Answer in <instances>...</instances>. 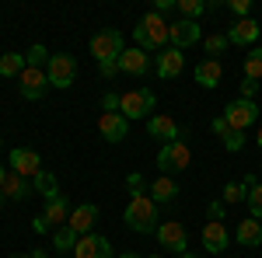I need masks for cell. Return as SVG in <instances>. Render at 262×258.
I'll list each match as a JSON object with an SVG mask.
<instances>
[{"mask_svg": "<svg viewBox=\"0 0 262 258\" xmlns=\"http://www.w3.org/2000/svg\"><path fill=\"white\" fill-rule=\"evenodd\" d=\"M133 39H137V49H143V53H164V45L171 42V25L164 21L161 11H150L137 25Z\"/></svg>", "mask_w": 262, "mask_h": 258, "instance_id": "obj_1", "label": "cell"}, {"mask_svg": "<svg viewBox=\"0 0 262 258\" xmlns=\"http://www.w3.org/2000/svg\"><path fill=\"white\" fill-rule=\"evenodd\" d=\"M126 223H129L137 234L158 230V202L147 196V192H133L129 202H126Z\"/></svg>", "mask_w": 262, "mask_h": 258, "instance_id": "obj_2", "label": "cell"}, {"mask_svg": "<svg viewBox=\"0 0 262 258\" xmlns=\"http://www.w3.org/2000/svg\"><path fill=\"white\" fill-rule=\"evenodd\" d=\"M126 53V45H122V35L116 28H101L98 35L91 39V56L98 66H119V56Z\"/></svg>", "mask_w": 262, "mask_h": 258, "instance_id": "obj_3", "label": "cell"}, {"mask_svg": "<svg viewBox=\"0 0 262 258\" xmlns=\"http://www.w3.org/2000/svg\"><path fill=\"white\" fill-rule=\"evenodd\" d=\"M154 105H158V98H154V91H150V87H133V91L119 95V112L129 122H133V119H150Z\"/></svg>", "mask_w": 262, "mask_h": 258, "instance_id": "obj_4", "label": "cell"}, {"mask_svg": "<svg viewBox=\"0 0 262 258\" xmlns=\"http://www.w3.org/2000/svg\"><path fill=\"white\" fill-rule=\"evenodd\" d=\"M189 164H192V150H189L182 139L164 143L161 150H158V168H161V175H182Z\"/></svg>", "mask_w": 262, "mask_h": 258, "instance_id": "obj_5", "label": "cell"}, {"mask_svg": "<svg viewBox=\"0 0 262 258\" xmlns=\"http://www.w3.org/2000/svg\"><path fill=\"white\" fill-rule=\"evenodd\" d=\"M46 77H49V87H60V91H67V87L77 80V60H74L70 53H56V56H49Z\"/></svg>", "mask_w": 262, "mask_h": 258, "instance_id": "obj_6", "label": "cell"}, {"mask_svg": "<svg viewBox=\"0 0 262 258\" xmlns=\"http://www.w3.org/2000/svg\"><path fill=\"white\" fill-rule=\"evenodd\" d=\"M255 119H259V105H255V101L238 98V101H227V108H224V122H227L234 133H245Z\"/></svg>", "mask_w": 262, "mask_h": 258, "instance_id": "obj_7", "label": "cell"}, {"mask_svg": "<svg viewBox=\"0 0 262 258\" xmlns=\"http://www.w3.org/2000/svg\"><path fill=\"white\" fill-rule=\"evenodd\" d=\"M158 241H161L164 251H189V234H185V227H182L179 220H168V223H158Z\"/></svg>", "mask_w": 262, "mask_h": 258, "instance_id": "obj_8", "label": "cell"}, {"mask_svg": "<svg viewBox=\"0 0 262 258\" xmlns=\"http://www.w3.org/2000/svg\"><path fill=\"white\" fill-rule=\"evenodd\" d=\"M11 168H14V175H21V178H39L42 171V157L35 154V150H28V147H14L11 150Z\"/></svg>", "mask_w": 262, "mask_h": 258, "instance_id": "obj_9", "label": "cell"}, {"mask_svg": "<svg viewBox=\"0 0 262 258\" xmlns=\"http://www.w3.org/2000/svg\"><path fill=\"white\" fill-rule=\"evenodd\" d=\"M18 87L28 101H39L46 95V87H49V77H46L42 66H25V74L18 77Z\"/></svg>", "mask_w": 262, "mask_h": 258, "instance_id": "obj_10", "label": "cell"}, {"mask_svg": "<svg viewBox=\"0 0 262 258\" xmlns=\"http://www.w3.org/2000/svg\"><path fill=\"white\" fill-rule=\"evenodd\" d=\"M98 133L108 139V143H122V139H126V133H129V119H126L122 112H101Z\"/></svg>", "mask_w": 262, "mask_h": 258, "instance_id": "obj_11", "label": "cell"}, {"mask_svg": "<svg viewBox=\"0 0 262 258\" xmlns=\"http://www.w3.org/2000/svg\"><path fill=\"white\" fill-rule=\"evenodd\" d=\"M227 244H231V230L224 227V220H210L203 227V248L210 255H221V251H227Z\"/></svg>", "mask_w": 262, "mask_h": 258, "instance_id": "obj_12", "label": "cell"}, {"mask_svg": "<svg viewBox=\"0 0 262 258\" xmlns=\"http://www.w3.org/2000/svg\"><path fill=\"white\" fill-rule=\"evenodd\" d=\"M196 42H203V32L196 21H171V49H189V45H196Z\"/></svg>", "mask_w": 262, "mask_h": 258, "instance_id": "obj_13", "label": "cell"}, {"mask_svg": "<svg viewBox=\"0 0 262 258\" xmlns=\"http://www.w3.org/2000/svg\"><path fill=\"white\" fill-rule=\"evenodd\" d=\"M74 258H112V244L101 234H84L74 248Z\"/></svg>", "mask_w": 262, "mask_h": 258, "instance_id": "obj_14", "label": "cell"}, {"mask_svg": "<svg viewBox=\"0 0 262 258\" xmlns=\"http://www.w3.org/2000/svg\"><path fill=\"white\" fill-rule=\"evenodd\" d=\"M95 220H98V206H95V202H84V206H77V209H70V220H67V227H70L77 238H84V234H91Z\"/></svg>", "mask_w": 262, "mask_h": 258, "instance_id": "obj_15", "label": "cell"}, {"mask_svg": "<svg viewBox=\"0 0 262 258\" xmlns=\"http://www.w3.org/2000/svg\"><path fill=\"white\" fill-rule=\"evenodd\" d=\"M259 35H262V25L252 21V18H242V21H234V25L227 28V42H231V45H252Z\"/></svg>", "mask_w": 262, "mask_h": 258, "instance_id": "obj_16", "label": "cell"}, {"mask_svg": "<svg viewBox=\"0 0 262 258\" xmlns=\"http://www.w3.org/2000/svg\"><path fill=\"white\" fill-rule=\"evenodd\" d=\"M150 70V53L143 49H126L119 56V74H129V77H143Z\"/></svg>", "mask_w": 262, "mask_h": 258, "instance_id": "obj_17", "label": "cell"}, {"mask_svg": "<svg viewBox=\"0 0 262 258\" xmlns=\"http://www.w3.org/2000/svg\"><path fill=\"white\" fill-rule=\"evenodd\" d=\"M147 133L154 139H164V143H175V139H182V129L175 119H168V115H150L147 119Z\"/></svg>", "mask_w": 262, "mask_h": 258, "instance_id": "obj_18", "label": "cell"}, {"mask_svg": "<svg viewBox=\"0 0 262 258\" xmlns=\"http://www.w3.org/2000/svg\"><path fill=\"white\" fill-rule=\"evenodd\" d=\"M182 66H185V56H182V49H164V53H158V63H154L158 77H164V80L179 77Z\"/></svg>", "mask_w": 262, "mask_h": 258, "instance_id": "obj_19", "label": "cell"}, {"mask_svg": "<svg viewBox=\"0 0 262 258\" xmlns=\"http://www.w3.org/2000/svg\"><path fill=\"white\" fill-rule=\"evenodd\" d=\"M147 196L154 199V202H175V199H179L182 192H179V181L171 178V175H161V178H154V181H150Z\"/></svg>", "mask_w": 262, "mask_h": 258, "instance_id": "obj_20", "label": "cell"}, {"mask_svg": "<svg viewBox=\"0 0 262 258\" xmlns=\"http://www.w3.org/2000/svg\"><path fill=\"white\" fill-rule=\"evenodd\" d=\"M221 77H224L221 60H203L200 66H196V84H200V87H206V91L221 87Z\"/></svg>", "mask_w": 262, "mask_h": 258, "instance_id": "obj_21", "label": "cell"}, {"mask_svg": "<svg viewBox=\"0 0 262 258\" xmlns=\"http://www.w3.org/2000/svg\"><path fill=\"white\" fill-rule=\"evenodd\" d=\"M234 241L242 244V248H262V223L259 220H242L238 223V230H234Z\"/></svg>", "mask_w": 262, "mask_h": 258, "instance_id": "obj_22", "label": "cell"}, {"mask_svg": "<svg viewBox=\"0 0 262 258\" xmlns=\"http://www.w3.org/2000/svg\"><path fill=\"white\" fill-rule=\"evenodd\" d=\"M28 192H32L28 178H21V175H14V171H7V178H4V185H0V196H4V199H28Z\"/></svg>", "mask_w": 262, "mask_h": 258, "instance_id": "obj_23", "label": "cell"}, {"mask_svg": "<svg viewBox=\"0 0 262 258\" xmlns=\"http://www.w3.org/2000/svg\"><path fill=\"white\" fill-rule=\"evenodd\" d=\"M42 217H46V223L49 227H67V196H56L46 202V209H42Z\"/></svg>", "mask_w": 262, "mask_h": 258, "instance_id": "obj_24", "label": "cell"}, {"mask_svg": "<svg viewBox=\"0 0 262 258\" xmlns=\"http://www.w3.org/2000/svg\"><path fill=\"white\" fill-rule=\"evenodd\" d=\"M25 66H28V60L21 53H4L0 56V77H21Z\"/></svg>", "mask_w": 262, "mask_h": 258, "instance_id": "obj_25", "label": "cell"}, {"mask_svg": "<svg viewBox=\"0 0 262 258\" xmlns=\"http://www.w3.org/2000/svg\"><path fill=\"white\" fill-rule=\"evenodd\" d=\"M32 185H35V192H39L46 202L60 196V181H56V175H49V171H42L39 178H32Z\"/></svg>", "mask_w": 262, "mask_h": 258, "instance_id": "obj_26", "label": "cell"}, {"mask_svg": "<svg viewBox=\"0 0 262 258\" xmlns=\"http://www.w3.org/2000/svg\"><path fill=\"white\" fill-rule=\"evenodd\" d=\"M175 7H179V14L185 21H196L206 11V7H213V4H206V0H175Z\"/></svg>", "mask_w": 262, "mask_h": 258, "instance_id": "obj_27", "label": "cell"}, {"mask_svg": "<svg viewBox=\"0 0 262 258\" xmlns=\"http://www.w3.org/2000/svg\"><path fill=\"white\" fill-rule=\"evenodd\" d=\"M248 189H252V185H245V181H227L221 196H224V202H227V206H234V202L248 199Z\"/></svg>", "mask_w": 262, "mask_h": 258, "instance_id": "obj_28", "label": "cell"}, {"mask_svg": "<svg viewBox=\"0 0 262 258\" xmlns=\"http://www.w3.org/2000/svg\"><path fill=\"white\" fill-rule=\"evenodd\" d=\"M245 77L262 80V49H252V53L245 56Z\"/></svg>", "mask_w": 262, "mask_h": 258, "instance_id": "obj_29", "label": "cell"}, {"mask_svg": "<svg viewBox=\"0 0 262 258\" xmlns=\"http://www.w3.org/2000/svg\"><path fill=\"white\" fill-rule=\"evenodd\" d=\"M77 241H81V238H77L70 227H60V230L53 234V244H56L60 251H74V248H77Z\"/></svg>", "mask_w": 262, "mask_h": 258, "instance_id": "obj_30", "label": "cell"}, {"mask_svg": "<svg viewBox=\"0 0 262 258\" xmlns=\"http://www.w3.org/2000/svg\"><path fill=\"white\" fill-rule=\"evenodd\" d=\"M245 202H248V209H252V220H262V185L259 181L248 189V199H245Z\"/></svg>", "mask_w": 262, "mask_h": 258, "instance_id": "obj_31", "label": "cell"}, {"mask_svg": "<svg viewBox=\"0 0 262 258\" xmlns=\"http://www.w3.org/2000/svg\"><path fill=\"white\" fill-rule=\"evenodd\" d=\"M203 45H206L210 60H217V56H221V53L227 49V45H231V42H227V35H206V39H203Z\"/></svg>", "mask_w": 262, "mask_h": 258, "instance_id": "obj_32", "label": "cell"}, {"mask_svg": "<svg viewBox=\"0 0 262 258\" xmlns=\"http://www.w3.org/2000/svg\"><path fill=\"white\" fill-rule=\"evenodd\" d=\"M25 60H28V66H49V53H46V45H32L28 53H25Z\"/></svg>", "mask_w": 262, "mask_h": 258, "instance_id": "obj_33", "label": "cell"}, {"mask_svg": "<svg viewBox=\"0 0 262 258\" xmlns=\"http://www.w3.org/2000/svg\"><path fill=\"white\" fill-rule=\"evenodd\" d=\"M242 147H245V133H234V129H231V133H227V139H224V150L238 154Z\"/></svg>", "mask_w": 262, "mask_h": 258, "instance_id": "obj_34", "label": "cell"}, {"mask_svg": "<svg viewBox=\"0 0 262 258\" xmlns=\"http://www.w3.org/2000/svg\"><path fill=\"white\" fill-rule=\"evenodd\" d=\"M227 11H231V14H238V21H242V18H248L252 4H248V0H227Z\"/></svg>", "mask_w": 262, "mask_h": 258, "instance_id": "obj_35", "label": "cell"}, {"mask_svg": "<svg viewBox=\"0 0 262 258\" xmlns=\"http://www.w3.org/2000/svg\"><path fill=\"white\" fill-rule=\"evenodd\" d=\"M255 91H259V80H248V77H245L242 80V98L252 101V98H255Z\"/></svg>", "mask_w": 262, "mask_h": 258, "instance_id": "obj_36", "label": "cell"}, {"mask_svg": "<svg viewBox=\"0 0 262 258\" xmlns=\"http://www.w3.org/2000/svg\"><path fill=\"white\" fill-rule=\"evenodd\" d=\"M101 108H105V112H119V95H116V91H108V95L101 98Z\"/></svg>", "mask_w": 262, "mask_h": 258, "instance_id": "obj_37", "label": "cell"}, {"mask_svg": "<svg viewBox=\"0 0 262 258\" xmlns=\"http://www.w3.org/2000/svg\"><path fill=\"white\" fill-rule=\"evenodd\" d=\"M213 133H217L221 139H227V133H231V126L224 122V115H221V119H213Z\"/></svg>", "mask_w": 262, "mask_h": 258, "instance_id": "obj_38", "label": "cell"}, {"mask_svg": "<svg viewBox=\"0 0 262 258\" xmlns=\"http://www.w3.org/2000/svg\"><path fill=\"white\" fill-rule=\"evenodd\" d=\"M126 185H129V192H143V175H129Z\"/></svg>", "mask_w": 262, "mask_h": 258, "instance_id": "obj_39", "label": "cell"}, {"mask_svg": "<svg viewBox=\"0 0 262 258\" xmlns=\"http://www.w3.org/2000/svg\"><path fill=\"white\" fill-rule=\"evenodd\" d=\"M32 230H35V234H46V230H49L46 217H35V220H32Z\"/></svg>", "mask_w": 262, "mask_h": 258, "instance_id": "obj_40", "label": "cell"}, {"mask_svg": "<svg viewBox=\"0 0 262 258\" xmlns=\"http://www.w3.org/2000/svg\"><path fill=\"white\" fill-rule=\"evenodd\" d=\"M210 220H224V202H210Z\"/></svg>", "mask_w": 262, "mask_h": 258, "instance_id": "obj_41", "label": "cell"}, {"mask_svg": "<svg viewBox=\"0 0 262 258\" xmlns=\"http://www.w3.org/2000/svg\"><path fill=\"white\" fill-rule=\"evenodd\" d=\"M175 258H200V255H192V251H182V255H175Z\"/></svg>", "mask_w": 262, "mask_h": 258, "instance_id": "obj_42", "label": "cell"}, {"mask_svg": "<svg viewBox=\"0 0 262 258\" xmlns=\"http://www.w3.org/2000/svg\"><path fill=\"white\" fill-rule=\"evenodd\" d=\"M4 178H7V168H4V164H0V185H4Z\"/></svg>", "mask_w": 262, "mask_h": 258, "instance_id": "obj_43", "label": "cell"}, {"mask_svg": "<svg viewBox=\"0 0 262 258\" xmlns=\"http://www.w3.org/2000/svg\"><path fill=\"white\" fill-rule=\"evenodd\" d=\"M255 143H259V150H262V126H259V133H255Z\"/></svg>", "mask_w": 262, "mask_h": 258, "instance_id": "obj_44", "label": "cell"}, {"mask_svg": "<svg viewBox=\"0 0 262 258\" xmlns=\"http://www.w3.org/2000/svg\"><path fill=\"white\" fill-rule=\"evenodd\" d=\"M32 258H46V251H32Z\"/></svg>", "mask_w": 262, "mask_h": 258, "instance_id": "obj_45", "label": "cell"}, {"mask_svg": "<svg viewBox=\"0 0 262 258\" xmlns=\"http://www.w3.org/2000/svg\"><path fill=\"white\" fill-rule=\"evenodd\" d=\"M11 258H32V255H11Z\"/></svg>", "mask_w": 262, "mask_h": 258, "instance_id": "obj_46", "label": "cell"}, {"mask_svg": "<svg viewBox=\"0 0 262 258\" xmlns=\"http://www.w3.org/2000/svg\"><path fill=\"white\" fill-rule=\"evenodd\" d=\"M122 258H140V255H122Z\"/></svg>", "mask_w": 262, "mask_h": 258, "instance_id": "obj_47", "label": "cell"}, {"mask_svg": "<svg viewBox=\"0 0 262 258\" xmlns=\"http://www.w3.org/2000/svg\"><path fill=\"white\" fill-rule=\"evenodd\" d=\"M147 258H164V255H147Z\"/></svg>", "mask_w": 262, "mask_h": 258, "instance_id": "obj_48", "label": "cell"}]
</instances>
